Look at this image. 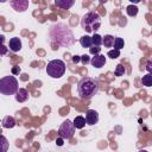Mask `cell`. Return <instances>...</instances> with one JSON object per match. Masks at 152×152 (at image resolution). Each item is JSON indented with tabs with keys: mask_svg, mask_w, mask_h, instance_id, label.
<instances>
[{
	"mask_svg": "<svg viewBox=\"0 0 152 152\" xmlns=\"http://www.w3.org/2000/svg\"><path fill=\"white\" fill-rule=\"evenodd\" d=\"M46 72L52 78H59L65 72V63L61 59H52L48 63Z\"/></svg>",
	"mask_w": 152,
	"mask_h": 152,
	"instance_id": "4",
	"label": "cell"
},
{
	"mask_svg": "<svg viewBox=\"0 0 152 152\" xmlns=\"http://www.w3.org/2000/svg\"><path fill=\"white\" fill-rule=\"evenodd\" d=\"M8 49L12 51V52H18L21 50V40L20 38L18 37H13L10 39L8 42Z\"/></svg>",
	"mask_w": 152,
	"mask_h": 152,
	"instance_id": "9",
	"label": "cell"
},
{
	"mask_svg": "<svg viewBox=\"0 0 152 152\" xmlns=\"http://www.w3.org/2000/svg\"><path fill=\"white\" fill-rule=\"evenodd\" d=\"M89 51H90L91 55L95 56V55H99V52L101 51V48H100V46H95V45H93V46L89 49Z\"/></svg>",
	"mask_w": 152,
	"mask_h": 152,
	"instance_id": "23",
	"label": "cell"
},
{
	"mask_svg": "<svg viewBox=\"0 0 152 152\" xmlns=\"http://www.w3.org/2000/svg\"><path fill=\"white\" fill-rule=\"evenodd\" d=\"M126 11H127V14L129 15V17H135L137 14H138V7L135 6V5H133V4H131V5H128L127 7H126Z\"/></svg>",
	"mask_w": 152,
	"mask_h": 152,
	"instance_id": "16",
	"label": "cell"
},
{
	"mask_svg": "<svg viewBox=\"0 0 152 152\" xmlns=\"http://www.w3.org/2000/svg\"><path fill=\"white\" fill-rule=\"evenodd\" d=\"M74 126H75V128H78V129H81V128H83L84 126H86V124H87V121H86V118H83V116H81V115H78V116H76L75 119H74Z\"/></svg>",
	"mask_w": 152,
	"mask_h": 152,
	"instance_id": "13",
	"label": "cell"
},
{
	"mask_svg": "<svg viewBox=\"0 0 152 152\" xmlns=\"http://www.w3.org/2000/svg\"><path fill=\"white\" fill-rule=\"evenodd\" d=\"M80 43H81V45H82V48H91L93 46V40H91V37H89V36H82L81 37V39H80Z\"/></svg>",
	"mask_w": 152,
	"mask_h": 152,
	"instance_id": "15",
	"label": "cell"
},
{
	"mask_svg": "<svg viewBox=\"0 0 152 152\" xmlns=\"http://www.w3.org/2000/svg\"><path fill=\"white\" fill-rule=\"evenodd\" d=\"M14 126H15V120L12 116L7 115L2 119V127L4 128H13Z\"/></svg>",
	"mask_w": 152,
	"mask_h": 152,
	"instance_id": "12",
	"label": "cell"
},
{
	"mask_svg": "<svg viewBox=\"0 0 152 152\" xmlns=\"http://www.w3.org/2000/svg\"><path fill=\"white\" fill-rule=\"evenodd\" d=\"M124 46H125V42H124V39L120 38V37H115V40H114V49L120 51Z\"/></svg>",
	"mask_w": 152,
	"mask_h": 152,
	"instance_id": "18",
	"label": "cell"
},
{
	"mask_svg": "<svg viewBox=\"0 0 152 152\" xmlns=\"http://www.w3.org/2000/svg\"><path fill=\"white\" fill-rule=\"evenodd\" d=\"M81 62H82V64H88V63H90V58H89V56L88 55H83V56H81Z\"/></svg>",
	"mask_w": 152,
	"mask_h": 152,
	"instance_id": "24",
	"label": "cell"
},
{
	"mask_svg": "<svg viewBox=\"0 0 152 152\" xmlns=\"http://www.w3.org/2000/svg\"><path fill=\"white\" fill-rule=\"evenodd\" d=\"M86 121L88 125H95L99 121V113L94 109H88L86 113Z\"/></svg>",
	"mask_w": 152,
	"mask_h": 152,
	"instance_id": "7",
	"label": "cell"
},
{
	"mask_svg": "<svg viewBox=\"0 0 152 152\" xmlns=\"http://www.w3.org/2000/svg\"><path fill=\"white\" fill-rule=\"evenodd\" d=\"M75 1L74 0H56L55 5L62 10H69L71 6H74Z\"/></svg>",
	"mask_w": 152,
	"mask_h": 152,
	"instance_id": "10",
	"label": "cell"
},
{
	"mask_svg": "<svg viewBox=\"0 0 152 152\" xmlns=\"http://www.w3.org/2000/svg\"><path fill=\"white\" fill-rule=\"evenodd\" d=\"M11 71H12V75H18L20 72V68L19 66H13Z\"/></svg>",
	"mask_w": 152,
	"mask_h": 152,
	"instance_id": "26",
	"label": "cell"
},
{
	"mask_svg": "<svg viewBox=\"0 0 152 152\" xmlns=\"http://www.w3.org/2000/svg\"><path fill=\"white\" fill-rule=\"evenodd\" d=\"M139 152H148V151H147V150H140Z\"/></svg>",
	"mask_w": 152,
	"mask_h": 152,
	"instance_id": "30",
	"label": "cell"
},
{
	"mask_svg": "<svg viewBox=\"0 0 152 152\" xmlns=\"http://www.w3.org/2000/svg\"><path fill=\"white\" fill-rule=\"evenodd\" d=\"M18 90L19 86L14 76H5L0 80V93L2 95H14Z\"/></svg>",
	"mask_w": 152,
	"mask_h": 152,
	"instance_id": "3",
	"label": "cell"
},
{
	"mask_svg": "<svg viewBox=\"0 0 152 152\" xmlns=\"http://www.w3.org/2000/svg\"><path fill=\"white\" fill-rule=\"evenodd\" d=\"M27 97H28L27 90L24 89V88H19L18 93L15 94V100H17L18 102H25V101L27 100Z\"/></svg>",
	"mask_w": 152,
	"mask_h": 152,
	"instance_id": "11",
	"label": "cell"
},
{
	"mask_svg": "<svg viewBox=\"0 0 152 152\" xmlns=\"http://www.w3.org/2000/svg\"><path fill=\"white\" fill-rule=\"evenodd\" d=\"M107 55H108V57H109V58H112V59H115V58H118V57L120 56V51H119V50H115V49H113V50H109Z\"/></svg>",
	"mask_w": 152,
	"mask_h": 152,
	"instance_id": "21",
	"label": "cell"
},
{
	"mask_svg": "<svg viewBox=\"0 0 152 152\" xmlns=\"http://www.w3.org/2000/svg\"><path fill=\"white\" fill-rule=\"evenodd\" d=\"M90 64H91L93 66L100 69V68H102V66L106 64V57H104L103 55H101V53L95 55L94 57H91V59H90Z\"/></svg>",
	"mask_w": 152,
	"mask_h": 152,
	"instance_id": "8",
	"label": "cell"
},
{
	"mask_svg": "<svg viewBox=\"0 0 152 152\" xmlns=\"http://www.w3.org/2000/svg\"><path fill=\"white\" fill-rule=\"evenodd\" d=\"M1 49H2V51H1V55H5V53H6V48L2 45V46H1Z\"/></svg>",
	"mask_w": 152,
	"mask_h": 152,
	"instance_id": "29",
	"label": "cell"
},
{
	"mask_svg": "<svg viewBox=\"0 0 152 152\" xmlns=\"http://www.w3.org/2000/svg\"><path fill=\"white\" fill-rule=\"evenodd\" d=\"M91 40H93V45H95V46H101L103 39H102V37H101L100 34L95 33V34L91 37Z\"/></svg>",
	"mask_w": 152,
	"mask_h": 152,
	"instance_id": "19",
	"label": "cell"
},
{
	"mask_svg": "<svg viewBox=\"0 0 152 152\" xmlns=\"http://www.w3.org/2000/svg\"><path fill=\"white\" fill-rule=\"evenodd\" d=\"M141 83H142V86H145V87H152V75H151V74L144 75V76L141 77Z\"/></svg>",
	"mask_w": 152,
	"mask_h": 152,
	"instance_id": "17",
	"label": "cell"
},
{
	"mask_svg": "<svg viewBox=\"0 0 152 152\" xmlns=\"http://www.w3.org/2000/svg\"><path fill=\"white\" fill-rule=\"evenodd\" d=\"M99 89H100L99 80L97 78H93V77H83L77 84L78 95L83 100L91 99L95 94H97Z\"/></svg>",
	"mask_w": 152,
	"mask_h": 152,
	"instance_id": "1",
	"label": "cell"
},
{
	"mask_svg": "<svg viewBox=\"0 0 152 152\" xmlns=\"http://www.w3.org/2000/svg\"><path fill=\"white\" fill-rule=\"evenodd\" d=\"M1 145H2V147H1V152H6L7 146H8V142H7V139H6L4 135H1Z\"/></svg>",
	"mask_w": 152,
	"mask_h": 152,
	"instance_id": "22",
	"label": "cell"
},
{
	"mask_svg": "<svg viewBox=\"0 0 152 152\" xmlns=\"http://www.w3.org/2000/svg\"><path fill=\"white\" fill-rule=\"evenodd\" d=\"M102 44L104 45V48H112L114 46V40L115 38L112 36V34H106L104 37H102Z\"/></svg>",
	"mask_w": 152,
	"mask_h": 152,
	"instance_id": "14",
	"label": "cell"
},
{
	"mask_svg": "<svg viewBox=\"0 0 152 152\" xmlns=\"http://www.w3.org/2000/svg\"><path fill=\"white\" fill-rule=\"evenodd\" d=\"M125 71H126V69H125V66L120 63V64H118L116 66H115V70H114V75L115 76H122L124 74H125Z\"/></svg>",
	"mask_w": 152,
	"mask_h": 152,
	"instance_id": "20",
	"label": "cell"
},
{
	"mask_svg": "<svg viewBox=\"0 0 152 152\" xmlns=\"http://www.w3.org/2000/svg\"><path fill=\"white\" fill-rule=\"evenodd\" d=\"M145 68H146L147 72L152 75V59H150V61H147V62H146V65H145Z\"/></svg>",
	"mask_w": 152,
	"mask_h": 152,
	"instance_id": "25",
	"label": "cell"
},
{
	"mask_svg": "<svg viewBox=\"0 0 152 152\" xmlns=\"http://www.w3.org/2000/svg\"><path fill=\"white\" fill-rule=\"evenodd\" d=\"M74 133H75L74 122L70 121V120L63 121L62 125L59 126V129H58V135H59V138H62V139H70V138H72Z\"/></svg>",
	"mask_w": 152,
	"mask_h": 152,
	"instance_id": "5",
	"label": "cell"
},
{
	"mask_svg": "<svg viewBox=\"0 0 152 152\" xmlns=\"http://www.w3.org/2000/svg\"><path fill=\"white\" fill-rule=\"evenodd\" d=\"M10 4L13 7V10H15L17 12H24L28 7V1L27 0H14V1H11Z\"/></svg>",
	"mask_w": 152,
	"mask_h": 152,
	"instance_id": "6",
	"label": "cell"
},
{
	"mask_svg": "<svg viewBox=\"0 0 152 152\" xmlns=\"http://www.w3.org/2000/svg\"><path fill=\"white\" fill-rule=\"evenodd\" d=\"M56 142H57L58 146H62V145H63V139H62V138H58V139L56 140Z\"/></svg>",
	"mask_w": 152,
	"mask_h": 152,
	"instance_id": "28",
	"label": "cell"
},
{
	"mask_svg": "<svg viewBox=\"0 0 152 152\" xmlns=\"http://www.w3.org/2000/svg\"><path fill=\"white\" fill-rule=\"evenodd\" d=\"M82 28L87 32H95L101 26V17L96 12H88L83 15L81 20Z\"/></svg>",
	"mask_w": 152,
	"mask_h": 152,
	"instance_id": "2",
	"label": "cell"
},
{
	"mask_svg": "<svg viewBox=\"0 0 152 152\" xmlns=\"http://www.w3.org/2000/svg\"><path fill=\"white\" fill-rule=\"evenodd\" d=\"M78 62H81V56H77V55H75V56H72V63H75V64H77Z\"/></svg>",
	"mask_w": 152,
	"mask_h": 152,
	"instance_id": "27",
	"label": "cell"
}]
</instances>
